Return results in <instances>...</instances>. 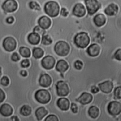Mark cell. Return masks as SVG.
Instances as JSON below:
<instances>
[{"label": "cell", "mask_w": 121, "mask_h": 121, "mask_svg": "<svg viewBox=\"0 0 121 121\" xmlns=\"http://www.w3.org/2000/svg\"><path fill=\"white\" fill-rule=\"evenodd\" d=\"M10 119L11 121H20L19 117L16 115H13L11 116L10 117Z\"/></svg>", "instance_id": "41"}, {"label": "cell", "mask_w": 121, "mask_h": 121, "mask_svg": "<svg viewBox=\"0 0 121 121\" xmlns=\"http://www.w3.org/2000/svg\"><path fill=\"white\" fill-rule=\"evenodd\" d=\"M100 52V47L96 44L90 45L87 49V53L90 56L95 57L97 56Z\"/></svg>", "instance_id": "19"}, {"label": "cell", "mask_w": 121, "mask_h": 121, "mask_svg": "<svg viewBox=\"0 0 121 121\" xmlns=\"http://www.w3.org/2000/svg\"><path fill=\"white\" fill-rule=\"evenodd\" d=\"M74 65L75 68L77 69V70H80L83 65V64L82 63V61H81L80 60H76L74 64Z\"/></svg>", "instance_id": "34"}, {"label": "cell", "mask_w": 121, "mask_h": 121, "mask_svg": "<svg viewBox=\"0 0 121 121\" xmlns=\"http://www.w3.org/2000/svg\"><path fill=\"white\" fill-rule=\"evenodd\" d=\"M32 57L35 59L42 58L44 54V51L43 48L38 47H34L32 49Z\"/></svg>", "instance_id": "23"}, {"label": "cell", "mask_w": 121, "mask_h": 121, "mask_svg": "<svg viewBox=\"0 0 121 121\" xmlns=\"http://www.w3.org/2000/svg\"><path fill=\"white\" fill-rule=\"evenodd\" d=\"M68 14V12L67 11V10L64 8H63L61 9V15L63 16H67Z\"/></svg>", "instance_id": "42"}, {"label": "cell", "mask_w": 121, "mask_h": 121, "mask_svg": "<svg viewBox=\"0 0 121 121\" xmlns=\"http://www.w3.org/2000/svg\"><path fill=\"white\" fill-rule=\"evenodd\" d=\"M27 42L34 47L38 45L41 41V36L37 33L32 32L27 36Z\"/></svg>", "instance_id": "12"}, {"label": "cell", "mask_w": 121, "mask_h": 121, "mask_svg": "<svg viewBox=\"0 0 121 121\" xmlns=\"http://www.w3.org/2000/svg\"><path fill=\"white\" fill-rule=\"evenodd\" d=\"M56 93L59 96H66L69 93L68 85L63 81H58L56 84Z\"/></svg>", "instance_id": "7"}, {"label": "cell", "mask_w": 121, "mask_h": 121, "mask_svg": "<svg viewBox=\"0 0 121 121\" xmlns=\"http://www.w3.org/2000/svg\"><path fill=\"white\" fill-rule=\"evenodd\" d=\"M15 22V18L12 16H9L5 19V22L8 25H11Z\"/></svg>", "instance_id": "36"}, {"label": "cell", "mask_w": 121, "mask_h": 121, "mask_svg": "<svg viewBox=\"0 0 121 121\" xmlns=\"http://www.w3.org/2000/svg\"><path fill=\"white\" fill-rule=\"evenodd\" d=\"M73 14L78 17H83L86 13V10L84 5L80 3L76 4L73 9Z\"/></svg>", "instance_id": "14"}, {"label": "cell", "mask_w": 121, "mask_h": 121, "mask_svg": "<svg viewBox=\"0 0 121 121\" xmlns=\"http://www.w3.org/2000/svg\"><path fill=\"white\" fill-rule=\"evenodd\" d=\"M88 113L91 118L95 119L99 114V110L98 108L95 106H91L89 108Z\"/></svg>", "instance_id": "27"}, {"label": "cell", "mask_w": 121, "mask_h": 121, "mask_svg": "<svg viewBox=\"0 0 121 121\" xmlns=\"http://www.w3.org/2000/svg\"><path fill=\"white\" fill-rule=\"evenodd\" d=\"M20 65L21 67L23 69H26L27 68H29L31 65V62L28 58H26L22 59L20 63Z\"/></svg>", "instance_id": "28"}, {"label": "cell", "mask_w": 121, "mask_h": 121, "mask_svg": "<svg viewBox=\"0 0 121 121\" xmlns=\"http://www.w3.org/2000/svg\"><path fill=\"white\" fill-rule=\"evenodd\" d=\"M34 98L38 103L45 104L50 101L51 96L50 93L47 90L40 89L37 90L35 92Z\"/></svg>", "instance_id": "2"}, {"label": "cell", "mask_w": 121, "mask_h": 121, "mask_svg": "<svg viewBox=\"0 0 121 121\" xmlns=\"http://www.w3.org/2000/svg\"><path fill=\"white\" fill-rule=\"evenodd\" d=\"M75 44L79 48H85L89 44L90 38L88 34L84 32L78 33L74 37Z\"/></svg>", "instance_id": "3"}, {"label": "cell", "mask_w": 121, "mask_h": 121, "mask_svg": "<svg viewBox=\"0 0 121 121\" xmlns=\"http://www.w3.org/2000/svg\"><path fill=\"white\" fill-rule=\"evenodd\" d=\"M107 110L110 115H118L121 112V103L117 101H112L108 105Z\"/></svg>", "instance_id": "9"}, {"label": "cell", "mask_w": 121, "mask_h": 121, "mask_svg": "<svg viewBox=\"0 0 121 121\" xmlns=\"http://www.w3.org/2000/svg\"><path fill=\"white\" fill-rule=\"evenodd\" d=\"M33 32H34L38 33L41 37L42 36H43V35L45 34L46 30L43 29L42 28H41L39 26L36 25V26H35L34 28H33Z\"/></svg>", "instance_id": "31"}, {"label": "cell", "mask_w": 121, "mask_h": 121, "mask_svg": "<svg viewBox=\"0 0 121 121\" xmlns=\"http://www.w3.org/2000/svg\"><path fill=\"white\" fill-rule=\"evenodd\" d=\"M99 89L103 93H109L112 92L113 88V84L111 81L108 80L98 84Z\"/></svg>", "instance_id": "15"}, {"label": "cell", "mask_w": 121, "mask_h": 121, "mask_svg": "<svg viewBox=\"0 0 121 121\" xmlns=\"http://www.w3.org/2000/svg\"><path fill=\"white\" fill-rule=\"evenodd\" d=\"M118 7L114 3L109 4L104 9L105 13L108 16H114L118 12Z\"/></svg>", "instance_id": "21"}, {"label": "cell", "mask_w": 121, "mask_h": 121, "mask_svg": "<svg viewBox=\"0 0 121 121\" xmlns=\"http://www.w3.org/2000/svg\"><path fill=\"white\" fill-rule=\"evenodd\" d=\"M57 105L61 110L67 111L70 107V102L68 98L61 97L57 100Z\"/></svg>", "instance_id": "18"}, {"label": "cell", "mask_w": 121, "mask_h": 121, "mask_svg": "<svg viewBox=\"0 0 121 121\" xmlns=\"http://www.w3.org/2000/svg\"><path fill=\"white\" fill-rule=\"evenodd\" d=\"M10 59L11 61L14 62H17L20 61L21 59V56L18 52L14 51L11 53Z\"/></svg>", "instance_id": "30"}, {"label": "cell", "mask_w": 121, "mask_h": 121, "mask_svg": "<svg viewBox=\"0 0 121 121\" xmlns=\"http://www.w3.org/2000/svg\"><path fill=\"white\" fill-rule=\"evenodd\" d=\"M48 113V111L44 106L38 107L35 111V115L38 121H41Z\"/></svg>", "instance_id": "17"}, {"label": "cell", "mask_w": 121, "mask_h": 121, "mask_svg": "<svg viewBox=\"0 0 121 121\" xmlns=\"http://www.w3.org/2000/svg\"><path fill=\"white\" fill-rule=\"evenodd\" d=\"M55 63L56 61L54 57L50 55L45 56L41 60L42 67L46 70L52 69L55 65Z\"/></svg>", "instance_id": "8"}, {"label": "cell", "mask_w": 121, "mask_h": 121, "mask_svg": "<svg viewBox=\"0 0 121 121\" xmlns=\"http://www.w3.org/2000/svg\"><path fill=\"white\" fill-rule=\"evenodd\" d=\"M43 11L45 14L49 17H55L58 15L60 12L59 5L55 1H48L44 5Z\"/></svg>", "instance_id": "1"}, {"label": "cell", "mask_w": 121, "mask_h": 121, "mask_svg": "<svg viewBox=\"0 0 121 121\" xmlns=\"http://www.w3.org/2000/svg\"><path fill=\"white\" fill-rule=\"evenodd\" d=\"M0 83L3 86L7 87L10 84V79L8 76L3 75L0 80Z\"/></svg>", "instance_id": "29"}, {"label": "cell", "mask_w": 121, "mask_h": 121, "mask_svg": "<svg viewBox=\"0 0 121 121\" xmlns=\"http://www.w3.org/2000/svg\"><path fill=\"white\" fill-rule=\"evenodd\" d=\"M70 109L73 113H77L78 110V107L77 105L75 103H74V102L71 103V106H70Z\"/></svg>", "instance_id": "38"}, {"label": "cell", "mask_w": 121, "mask_h": 121, "mask_svg": "<svg viewBox=\"0 0 121 121\" xmlns=\"http://www.w3.org/2000/svg\"><path fill=\"white\" fill-rule=\"evenodd\" d=\"M2 47L5 51L11 53L16 49L17 42L14 37L8 36L3 39L2 42Z\"/></svg>", "instance_id": "5"}, {"label": "cell", "mask_w": 121, "mask_h": 121, "mask_svg": "<svg viewBox=\"0 0 121 121\" xmlns=\"http://www.w3.org/2000/svg\"><path fill=\"white\" fill-rule=\"evenodd\" d=\"M44 121H59L58 117L54 114H49L44 119Z\"/></svg>", "instance_id": "33"}, {"label": "cell", "mask_w": 121, "mask_h": 121, "mask_svg": "<svg viewBox=\"0 0 121 121\" xmlns=\"http://www.w3.org/2000/svg\"><path fill=\"white\" fill-rule=\"evenodd\" d=\"M54 50L58 56H64L69 53L70 47L66 42L59 41L55 44L54 47Z\"/></svg>", "instance_id": "4"}, {"label": "cell", "mask_w": 121, "mask_h": 121, "mask_svg": "<svg viewBox=\"0 0 121 121\" xmlns=\"http://www.w3.org/2000/svg\"><path fill=\"white\" fill-rule=\"evenodd\" d=\"M69 68V65L68 63L63 59L59 60L55 66L56 70L60 73H63L66 71Z\"/></svg>", "instance_id": "20"}, {"label": "cell", "mask_w": 121, "mask_h": 121, "mask_svg": "<svg viewBox=\"0 0 121 121\" xmlns=\"http://www.w3.org/2000/svg\"><path fill=\"white\" fill-rule=\"evenodd\" d=\"M14 112L12 106L8 103H3L0 106V114L3 117L11 116Z\"/></svg>", "instance_id": "11"}, {"label": "cell", "mask_w": 121, "mask_h": 121, "mask_svg": "<svg viewBox=\"0 0 121 121\" xmlns=\"http://www.w3.org/2000/svg\"><path fill=\"white\" fill-rule=\"evenodd\" d=\"M19 55L23 58H30L31 56V49L25 46H21L18 49Z\"/></svg>", "instance_id": "25"}, {"label": "cell", "mask_w": 121, "mask_h": 121, "mask_svg": "<svg viewBox=\"0 0 121 121\" xmlns=\"http://www.w3.org/2000/svg\"><path fill=\"white\" fill-rule=\"evenodd\" d=\"M93 21L96 26L101 27L105 23L106 18L103 14H98L94 17Z\"/></svg>", "instance_id": "22"}, {"label": "cell", "mask_w": 121, "mask_h": 121, "mask_svg": "<svg viewBox=\"0 0 121 121\" xmlns=\"http://www.w3.org/2000/svg\"><path fill=\"white\" fill-rule=\"evenodd\" d=\"M20 114L24 117H28L32 114V107L28 104H24L20 108Z\"/></svg>", "instance_id": "24"}, {"label": "cell", "mask_w": 121, "mask_h": 121, "mask_svg": "<svg viewBox=\"0 0 121 121\" xmlns=\"http://www.w3.org/2000/svg\"><path fill=\"white\" fill-rule=\"evenodd\" d=\"M92 100V95L87 92H84L80 95L76 101L82 104L86 105L90 103Z\"/></svg>", "instance_id": "16"}, {"label": "cell", "mask_w": 121, "mask_h": 121, "mask_svg": "<svg viewBox=\"0 0 121 121\" xmlns=\"http://www.w3.org/2000/svg\"><path fill=\"white\" fill-rule=\"evenodd\" d=\"M52 42V39L51 37L48 34H44L41 36L40 44L39 43L38 46L43 45L47 46L51 45Z\"/></svg>", "instance_id": "26"}, {"label": "cell", "mask_w": 121, "mask_h": 121, "mask_svg": "<svg viewBox=\"0 0 121 121\" xmlns=\"http://www.w3.org/2000/svg\"><path fill=\"white\" fill-rule=\"evenodd\" d=\"M52 83V79L51 76L47 73L41 74L38 79V83L40 86L43 88L49 87Z\"/></svg>", "instance_id": "10"}, {"label": "cell", "mask_w": 121, "mask_h": 121, "mask_svg": "<svg viewBox=\"0 0 121 121\" xmlns=\"http://www.w3.org/2000/svg\"><path fill=\"white\" fill-rule=\"evenodd\" d=\"M2 75V67L0 66V78L1 77Z\"/></svg>", "instance_id": "43"}, {"label": "cell", "mask_w": 121, "mask_h": 121, "mask_svg": "<svg viewBox=\"0 0 121 121\" xmlns=\"http://www.w3.org/2000/svg\"><path fill=\"white\" fill-rule=\"evenodd\" d=\"M91 91L93 93H96L99 91V88L95 85H93L91 88Z\"/></svg>", "instance_id": "40"}, {"label": "cell", "mask_w": 121, "mask_h": 121, "mask_svg": "<svg viewBox=\"0 0 121 121\" xmlns=\"http://www.w3.org/2000/svg\"><path fill=\"white\" fill-rule=\"evenodd\" d=\"M19 74H20V75L23 77H27L28 74V73L27 71L25 69H23L21 70H20Z\"/></svg>", "instance_id": "39"}, {"label": "cell", "mask_w": 121, "mask_h": 121, "mask_svg": "<svg viewBox=\"0 0 121 121\" xmlns=\"http://www.w3.org/2000/svg\"><path fill=\"white\" fill-rule=\"evenodd\" d=\"M114 58L119 61H121V48L117 49L114 55Z\"/></svg>", "instance_id": "37"}, {"label": "cell", "mask_w": 121, "mask_h": 121, "mask_svg": "<svg viewBox=\"0 0 121 121\" xmlns=\"http://www.w3.org/2000/svg\"><path fill=\"white\" fill-rule=\"evenodd\" d=\"M38 25L43 29L46 30L48 29L51 26L52 21L50 18L45 15L41 16L37 21Z\"/></svg>", "instance_id": "13"}, {"label": "cell", "mask_w": 121, "mask_h": 121, "mask_svg": "<svg viewBox=\"0 0 121 121\" xmlns=\"http://www.w3.org/2000/svg\"><path fill=\"white\" fill-rule=\"evenodd\" d=\"M6 98V93L4 91L0 88V104L3 102Z\"/></svg>", "instance_id": "35"}, {"label": "cell", "mask_w": 121, "mask_h": 121, "mask_svg": "<svg viewBox=\"0 0 121 121\" xmlns=\"http://www.w3.org/2000/svg\"><path fill=\"white\" fill-rule=\"evenodd\" d=\"M114 98L116 99H121V86L116 87L114 90Z\"/></svg>", "instance_id": "32"}, {"label": "cell", "mask_w": 121, "mask_h": 121, "mask_svg": "<svg viewBox=\"0 0 121 121\" xmlns=\"http://www.w3.org/2000/svg\"><path fill=\"white\" fill-rule=\"evenodd\" d=\"M87 10L88 13L93 15L100 8L101 5L97 0H84Z\"/></svg>", "instance_id": "6"}]
</instances>
